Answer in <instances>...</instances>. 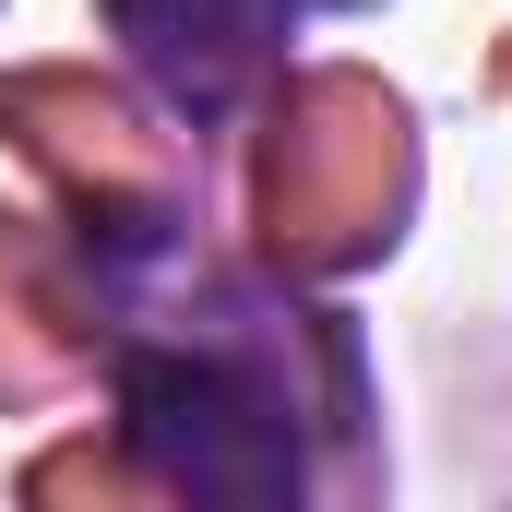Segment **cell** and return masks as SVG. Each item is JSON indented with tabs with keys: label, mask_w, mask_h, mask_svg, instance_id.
Wrapping results in <instances>:
<instances>
[{
	"label": "cell",
	"mask_w": 512,
	"mask_h": 512,
	"mask_svg": "<svg viewBox=\"0 0 512 512\" xmlns=\"http://www.w3.org/2000/svg\"><path fill=\"white\" fill-rule=\"evenodd\" d=\"M310 12H358V0H310Z\"/></svg>",
	"instance_id": "3"
},
{
	"label": "cell",
	"mask_w": 512,
	"mask_h": 512,
	"mask_svg": "<svg viewBox=\"0 0 512 512\" xmlns=\"http://www.w3.org/2000/svg\"><path fill=\"white\" fill-rule=\"evenodd\" d=\"M120 12H131L143 72H155L167 96H191V108H215V96L239 84V60H251V24H239L227 0H120Z\"/></svg>",
	"instance_id": "2"
},
{
	"label": "cell",
	"mask_w": 512,
	"mask_h": 512,
	"mask_svg": "<svg viewBox=\"0 0 512 512\" xmlns=\"http://www.w3.org/2000/svg\"><path fill=\"white\" fill-rule=\"evenodd\" d=\"M120 429L143 453V477L191 512H298L310 465H298V417L251 382L239 358H131L120 370Z\"/></svg>",
	"instance_id": "1"
}]
</instances>
